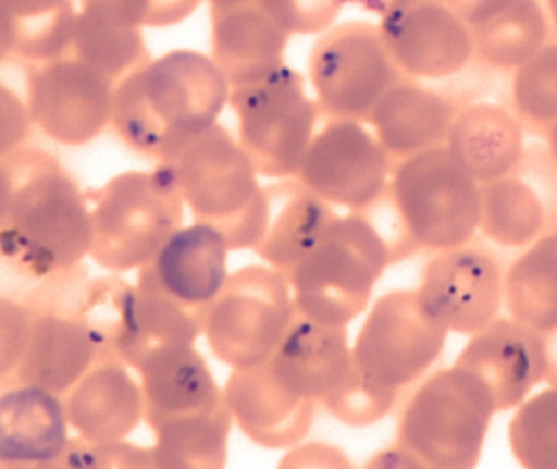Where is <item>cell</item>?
Listing matches in <instances>:
<instances>
[{
	"label": "cell",
	"instance_id": "1",
	"mask_svg": "<svg viewBox=\"0 0 557 469\" xmlns=\"http://www.w3.org/2000/svg\"><path fill=\"white\" fill-rule=\"evenodd\" d=\"M228 97L231 85L214 59L175 49L117 82L111 124L131 149L172 162L218 124Z\"/></svg>",
	"mask_w": 557,
	"mask_h": 469
},
{
	"label": "cell",
	"instance_id": "2",
	"mask_svg": "<svg viewBox=\"0 0 557 469\" xmlns=\"http://www.w3.org/2000/svg\"><path fill=\"white\" fill-rule=\"evenodd\" d=\"M3 198L0 252L33 274L78 264L90 255L91 214L77 183L58 160L15 150L0 160Z\"/></svg>",
	"mask_w": 557,
	"mask_h": 469
},
{
	"label": "cell",
	"instance_id": "3",
	"mask_svg": "<svg viewBox=\"0 0 557 469\" xmlns=\"http://www.w3.org/2000/svg\"><path fill=\"white\" fill-rule=\"evenodd\" d=\"M389 264L388 246L366 215H336L313 248L287 272L297 313L347 328L367 310Z\"/></svg>",
	"mask_w": 557,
	"mask_h": 469
},
{
	"label": "cell",
	"instance_id": "4",
	"mask_svg": "<svg viewBox=\"0 0 557 469\" xmlns=\"http://www.w3.org/2000/svg\"><path fill=\"white\" fill-rule=\"evenodd\" d=\"M496 415V403L483 380L454 363L412 393L396 444L419 468L471 469L483 457Z\"/></svg>",
	"mask_w": 557,
	"mask_h": 469
},
{
	"label": "cell",
	"instance_id": "5",
	"mask_svg": "<svg viewBox=\"0 0 557 469\" xmlns=\"http://www.w3.org/2000/svg\"><path fill=\"white\" fill-rule=\"evenodd\" d=\"M166 163L195 221L219 229L232 249H253L267 218L264 186L244 147L222 124Z\"/></svg>",
	"mask_w": 557,
	"mask_h": 469
},
{
	"label": "cell",
	"instance_id": "6",
	"mask_svg": "<svg viewBox=\"0 0 557 469\" xmlns=\"http://www.w3.org/2000/svg\"><path fill=\"white\" fill-rule=\"evenodd\" d=\"M186 206L172 165L126 172L98 193L90 256L108 271L143 268L185 222Z\"/></svg>",
	"mask_w": 557,
	"mask_h": 469
},
{
	"label": "cell",
	"instance_id": "7",
	"mask_svg": "<svg viewBox=\"0 0 557 469\" xmlns=\"http://www.w3.org/2000/svg\"><path fill=\"white\" fill-rule=\"evenodd\" d=\"M389 195L419 249L457 248L480 232L481 185L447 146L396 162Z\"/></svg>",
	"mask_w": 557,
	"mask_h": 469
},
{
	"label": "cell",
	"instance_id": "8",
	"mask_svg": "<svg viewBox=\"0 0 557 469\" xmlns=\"http://www.w3.org/2000/svg\"><path fill=\"white\" fill-rule=\"evenodd\" d=\"M228 104L237 118L238 143L258 175L271 180L297 175L318 118L300 72L284 64L231 87Z\"/></svg>",
	"mask_w": 557,
	"mask_h": 469
},
{
	"label": "cell",
	"instance_id": "9",
	"mask_svg": "<svg viewBox=\"0 0 557 469\" xmlns=\"http://www.w3.org/2000/svg\"><path fill=\"white\" fill-rule=\"evenodd\" d=\"M297 314L287 275L271 266L232 272L202 314L209 349L232 369L263 366Z\"/></svg>",
	"mask_w": 557,
	"mask_h": 469
},
{
	"label": "cell",
	"instance_id": "10",
	"mask_svg": "<svg viewBox=\"0 0 557 469\" xmlns=\"http://www.w3.org/2000/svg\"><path fill=\"white\" fill-rule=\"evenodd\" d=\"M308 74L318 110L331 120L370 124L389 88L406 78L389 55L379 26L346 22L321 36L311 49Z\"/></svg>",
	"mask_w": 557,
	"mask_h": 469
},
{
	"label": "cell",
	"instance_id": "11",
	"mask_svg": "<svg viewBox=\"0 0 557 469\" xmlns=\"http://www.w3.org/2000/svg\"><path fill=\"white\" fill-rule=\"evenodd\" d=\"M448 334L416 288L392 291L370 308L354 341L352 363L373 385L399 393L437 362Z\"/></svg>",
	"mask_w": 557,
	"mask_h": 469
},
{
	"label": "cell",
	"instance_id": "12",
	"mask_svg": "<svg viewBox=\"0 0 557 469\" xmlns=\"http://www.w3.org/2000/svg\"><path fill=\"white\" fill-rule=\"evenodd\" d=\"M395 163L362 123L331 120L314 134L295 178L333 208L363 212L385 195Z\"/></svg>",
	"mask_w": 557,
	"mask_h": 469
},
{
	"label": "cell",
	"instance_id": "13",
	"mask_svg": "<svg viewBox=\"0 0 557 469\" xmlns=\"http://www.w3.org/2000/svg\"><path fill=\"white\" fill-rule=\"evenodd\" d=\"M116 82L72 54L36 62L28 72L29 118L62 146H85L113 116Z\"/></svg>",
	"mask_w": 557,
	"mask_h": 469
},
{
	"label": "cell",
	"instance_id": "14",
	"mask_svg": "<svg viewBox=\"0 0 557 469\" xmlns=\"http://www.w3.org/2000/svg\"><path fill=\"white\" fill-rule=\"evenodd\" d=\"M428 313L448 333H478L496 320L506 301V269L487 249H442L425 266L416 288Z\"/></svg>",
	"mask_w": 557,
	"mask_h": 469
},
{
	"label": "cell",
	"instance_id": "15",
	"mask_svg": "<svg viewBox=\"0 0 557 469\" xmlns=\"http://www.w3.org/2000/svg\"><path fill=\"white\" fill-rule=\"evenodd\" d=\"M380 15V35L406 77H451L473 58L470 26L447 0H389Z\"/></svg>",
	"mask_w": 557,
	"mask_h": 469
},
{
	"label": "cell",
	"instance_id": "16",
	"mask_svg": "<svg viewBox=\"0 0 557 469\" xmlns=\"http://www.w3.org/2000/svg\"><path fill=\"white\" fill-rule=\"evenodd\" d=\"M557 225V165L548 149H525L509 175L481 185L480 232L500 248H527Z\"/></svg>",
	"mask_w": 557,
	"mask_h": 469
},
{
	"label": "cell",
	"instance_id": "17",
	"mask_svg": "<svg viewBox=\"0 0 557 469\" xmlns=\"http://www.w3.org/2000/svg\"><path fill=\"white\" fill-rule=\"evenodd\" d=\"M455 363L480 377L493 395L497 412H506L522 405L549 379L553 360L546 334L516 318L497 317L471 334Z\"/></svg>",
	"mask_w": 557,
	"mask_h": 469
},
{
	"label": "cell",
	"instance_id": "18",
	"mask_svg": "<svg viewBox=\"0 0 557 469\" xmlns=\"http://www.w3.org/2000/svg\"><path fill=\"white\" fill-rule=\"evenodd\" d=\"M227 238L214 225L183 224L139 269L137 285L175 301L189 313L202 314L227 282Z\"/></svg>",
	"mask_w": 557,
	"mask_h": 469
},
{
	"label": "cell",
	"instance_id": "19",
	"mask_svg": "<svg viewBox=\"0 0 557 469\" xmlns=\"http://www.w3.org/2000/svg\"><path fill=\"white\" fill-rule=\"evenodd\" d=\"M224 398L238 429L270 451L297 447L313 424L314 403L285 388L268 362L232 370Z\"/></svg>",
	"mask_w": 557,
	"mask_h": 469
},
{
	"label": "cell",
	"instance_id": "20",
	"mask_svg": "<svg viewBox=\"0 0 557 469\" xmlns=\"http://www.w3.org/2000/svg\"><path fill=\"white\" fill-rule=\"evenodd\" d=\"M137 373L143 390L144 419L152 431L225 406L224 390L195 346L160 350L150 356Z\"/></svg>",
	"mask_w": 557,
	"mask_h": 469
},
{
	"label": "cell",
	"instance_id": "21",
	"mask_svg": "<svg viewBox=\"0 0 557 469\" xmlns=\"http://www.w3.org/2000/svg\"><path fill=\"white\" fill-rule=\"evenodd\" d=\"M268 366L285 388L314 405L323 403L352 369L347 330L297 313Z\"/></svg>",
	"mask_w": 557,
	"mask_h": 469
},
{
	"label": "cell",
	"instance_id": "22",
	"mask_svg": "<svg viewBox=\"0 0 557 469\" xmlns=\"http://www.w3.org/2000/svg\"><path fill=\"white\" fill-rule=\"evenodd\" d=\"M69 424L58 393L20 383L0 395V464H59L71 445Z\"/></svg>",
	"mask_w": 557,
	"mask_h": 469
},
{
	"label": "cell",
	"instance_id": "23",
	"mask_svg": "<svg viewBox=\"0 0 557 469\" xmlns=\"http://www.w3.org/2000/svg\"><path fill=\"white\" fill-rule=\"evenodd\" d=\"M69 422L94 444L124 441L144 419L140 383L120 359H101L78 380L67 405Z\"/></svg>",
	"mask_w": 557,
	"mask_h": 469
},
{
	"label": "cell",
	"instance_id": "24",
	"mask_svg": "<svg viewBox=\"0 0 557 469\" xmlns=\"http://www.w3.org/2000/svg\"><path fill=\"white\" fill-rule=\"evenodd\" d=\"M457 113L450 98L406 77L376 104L370 126L383 149L399 162L445 146Z\"/></svg>",
	"mask_w": 557,
	"mask_h": 469
},
{
	"label": "cell",
	"instance_id": "25",
	"mask_svg": "<svg viewBox=\"0 0 557 469\" xmlns=\"http://www.w3.org/2000/svg\"><path fill=\"white\" fill-rule=\"evenodd\" d=\"M264 196L267 218L253 251L287 275L337 214L295 176L264 186Z\"/></svg>",
	"mask_w": 557,
	"mask_h": 469
},
{
	"label": "cell",
	"instance_id": "26",
	"mask_svg": "<svg viewBox=\"0 0 557 469\" xmlns=\"http://www.w3.org/2000/svg\"><path fill=\"white\" fill-rule=\"evenodd\" d=\"M211 12L212 59L231 87L285 64V48L290 36L257 0Z\"/></svg>",
	"mask_w": 557,
	"mask_h": 469
},
{
	"label": "cell",
	"instance_id": "27",
	"mask_svg": "<svg viewBox=\"0 0 557 469\" xmlns=\"http://www.w3.org/2000/svg\"><path fill=\"white\" fill-rule=\"evenodd\" d=\"M202 320L163 295L127 285L113 340V357L137 370L150 356L170 347L195 346Z\"/></svg>",
	"mask_w": 557,
	"mask_h": 469
},
{
	"label": "cell",
	"instance_id": "28",
	"mask_svg": "<svg viewBox=\"0 0 557 469\" xmlns=\"http://www.w3.org/2000/svg\"><path fill=\"white\" fill-rule=\"evenodd\" d=\"M445 146L480 185L513 172L527 149L522 123L494 103L458 110Z\"/></svg>",
	"mask_w": 557,
	"mask_h": 469
},
{
	"label": "cell",
	"instance_id": "29",
	"mask_svg": "<svg viewBox=\"0 0 557 469\" xmlns=\"http://www.w3.org/2000/svg\"><path fill=\"white\" fill-rule=\"evenodd\" d=\"M98 360L100 350L84 321L36 318L16 375L23 385L41 386L59 395Z\"/></svg>",
	"mask_w": 557,
	"mask_h": 469
},
{
	"label": "cell",
	"instance_id": "30",
	"mask_svg": "<svg viewBox=\"0 0 557 469\" xmlns=\"http://www.w3.org/2000/svg\"><path fill=\"white\" fill-rule=\"evenodd\" d=\"M509 317L549 334L557 331V225L523 249L506 269Z\"/></svg>",
	"mask_w": 557,
	"mask_h": 469
},
{
	"label": "cell",
	"instance_id": "31",
	"mask_svg": "<svg viewBox=\"0 0 557 469\" xmlns=\"http://www.w3.org/2000/svg\"><path fill=\"white\" fill-rule=\"evenodd\" d=\"M548 20L539 0H516L471 28L474 54L494 69H519L548 42Z\"/></svg>",
	"mask_w": 557,
	"mask_h": 469
},
{
	"label": "cell",
	"instance_id": "32",
	"mask_svg": "<svg viewBox=\"0 0 557 469\" xmlns=\"http://www.w3.org/2000/svg\"><path fill=\"white\" fill-rule=\"evenodd\" d=\"M232 419L227 403L218 411L160 425L153 431L152 468L219 469L227 464Z\"/></svg>",
	"mask_w": 557,
	"mask_h": 469
},
{
	"label": "cell",
	"instance_id": "33",
	"mask_svg": "<svg viewBox=\"0 0 557 469\" xmlns=\"http://www.w3.org/2000/svg\"><path fill=\"white\" fill-rule=\"evenodd\" d=\"M69 54L114 82L150 61L140 28L121 25L90 9L78 10Z\"/></svg>",
	"mask_w": 557,
	"mask_h": 469
},
{
	"label": "cell",
	"instance_id": "34",
	"mask_svg": "<svg viewBox=\"0 0 557 469\" xmlns=\"http://www.w3.org/2000/svg\"><path fill=\"white\" fill-rule=\"evenodd\" d=\"M0 9L15 26V54L46 62L71 51L78 13L74 0H0Z\"/></svg>",
	"mask_w": 557,
	"mask_h": 469
},
{
	"label": "cell",
	"instance_id": "35",
	"mask_svg": "<svg viewBox=\"0 0 557 469\" xmlns=\"http://www.w3.org/2000/svg\"><path fill=\"white\" fill-rule=\"evenodd\" d=\"M509 447L520 467L557 469V385L530 395L509 422Z\"/></svg>",
	"mask_w": 557,
	"mask_h": 469
},
{
	"label": "cell",
	"instance_id": "36",
	"mask_svg": "<svg viewBox=\"0 0 557 469\" xmlns=\"http://www.w3.org/2000/svg\"><path fill=\"white\" fill-rule=\"evenodd\" d=\"M512 103L517 120L530 129L548 133L557 121V42H546L516 69Z\"/></svg>",
	"mask_w": 557,
	"mask_h": 469
},
{
	"label": "cell",
	"instance_id": "37",
	"mask_svg": "<svg viewBox=\"0 0 557 469\" xmlns=\"http://www.w3.org/2000/svg\"><path fill=\"white\" fill-rule=\"evenodd\" d=\"M398 395L363 379L352 363L349 375L321 405L349 428H369L392 411Z\"/></svg>",
	"mask_w": 557,
	"mask_h": 469
},
{
	"label": "cell",
	"instance_id": "38",
	"mask_svg": "<svg viewBox=\"0 0 557 469\" xmlns=\"http://www.w3.org/2000/svg\"><path fill=\"white\" fill-rule=\"evenodd\" d=\"M199 3L201 0H82V9L95 10L121 25L160 28L185 22Z\"/></svg>",
	"mask_w": 557,
	"mask_h": 469
},
{
	"label": "cell",
	"instance_id": "39",
	"mask_svg": "<svg viewBox=\"0 0 557 469\" xmlns=\"http://www.w3.org/2000/svg\"><path fill=\"white\" fill-rule=\"evenodd\" d=\"M261 9L290 35H317L336 22L344 7L357 0H257Z\"/></svg>",
	"mask_w": 557,
	"mask_h": 469
},
{
	"label": "cell",
	"instance_id": "40",
	"mask_svg": "<svg viewBox=\"0 0 557 469\" xmlns=\"http://www.w3.org/2000/svg\"><path fill=\"white\" fill-rule=\"evenodd\" d=\"M33 323L25 308L0 298V380L18 369Z\"/></svg>",
	"mask_w": 557,
	"mask_h": 469
},
{
	"label": "cell",
	"instance_id": "41",
	"mask_svg": "<svg viewBox=\"0 0 557 469\" xmlns=\"http://www.w3.org/2000/svg\"><path fill=\"white\" fill-rule=\"evenodd\" d=\"M29 126L28 104L0 82V160L18 150L28 136Z\"/></svg>",
	"mask_w": 557,
	"mask_h": 469
},
{
	"label": "cell",
	"instance_id": "42",
	"mask_svg": "<svg viewBox=\"0 0 557 469\" xmlns=\"http://www.w3.org/2000/svg\"><path fill=\"white\" fill-rule=\"evenodd\" d=\"M447 2L471 29L493 18L497 13L512 5L516 0H447Z\"/></svg>",
	"mask_w": 557,
	"mask_h": 469
},
{
	"label": "cell",
	"instance_id": "43",
	"mask_svg": "<svg viewBox=\"0 0 557 469\" xmlns=\"http://www.w3.org/2000/svg\"><path fill=\"white\" fill-rule=\"evenodd\" d=\"M15 26H13L9 15L0 9V64H2L10 54H15Z\"/></svg>",
	"mask_w": 557,
	"mask_h": 469
},
{
	"label": "cell",
	"instance_id": "44",
	"mask_svg": "<svg viewBox=\"0 0 557 469\" xmlns=\"http://www.w3.org/2000/svg\"><path fill=\"white\" fill-rule=\"evenodd\" d=\"M208 2L211 3V10H225L255 2V0H208Z\"/></svg>",
	"mask_w": 557,
	"mask_h": 469
},
{
	"label": "cell",
	"instance_id": "45",
	"mask_svg": "<svg viewBox=\"0 0 557 469\" xmlns=\"http://www.w3.org/2000/svg\"><path fill=\"white\" fill-rule=\"evenodd\" d=\"M546 137H548V152L552 156V159L555 160L557 165V121L549 127L548 133H546Z\"/></svg>",
	"mask_w": 557,
	"mask_h": 469
},
{
	"label": "cell",
	"instance_id": "46",
	"mask_svg": "<svg viewBox=\"0 0 557 469\" xmlns=\"http://www.w3.org/2000/svg\"><path fill=\"white\" fill-rule=\"evenodd\" d=\"M389 0H357V3H362L367 9H372L373 12H382L383 7L388 3Z\"/></svg>",
	"mask_w": 557,
	"mask_h": 469
},
{
	"label": "cell",
	"instance_id": "47",
	"mask_svg": "<svg viewBox=\"0 0 557 469\" xmlns=\"http://www.w3.org/2000/svg\"><path fill=\"white\" fill-rule=\"evenodd\" d=\"M549 16H552L553 25L557 29V0H548Z\"/></svg>",
	"mask_w": 557,
	"mask_h": 469
},
{
	"label": "cell",
	"instance_id": "48",
	"mask_svg": "<svg viewBox=\"0 0 557 469\" xmlns=\"http://www.w3.org/2000/svg\"><path fill=\"white\" fill-rule=\"evenodd\" d=\"M549 379H552V383H556V385H557V354H556L555 362H553V366H552V373H549Z\"/></svg>",
	"mask_w": 557,
	"mask_h": 469
},
{
	"label": "cell",
	"instance_id": "49",
	"mask_svg": "<svg viewBox=\"0 0 557 469\" xmlns=\"http://www.w3.org/2000/svg\"><path fill=\"white\" fill-rule=\"evenodd\" d=\"M2 195H3V176H2V170H0V206H2Z\"/></svg>",
	"mask_w": 557,
	"mask_h": 469
}]
</instances>
